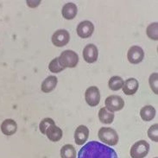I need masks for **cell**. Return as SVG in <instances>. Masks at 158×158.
<instances>
[{
  "instance_id": "cell-1",
  "label": "cell",
  "mask_w": 158,
  "mask_h": 158,
  "mask_svg": "<svg viewBox=\"0 0 158 158\" xmlns=\"http://www.w3.org/2000/svg\"><path fill=\"white\" fill-rule=\"evenodd\" d=\"M78 158H118L112 148L97 141L86 143L81 148Z\"/></svg>"
},
{
  "instance_id": "cell-2",
  "label": "cell",
  "mask_w": 158,
  "mask_h": 158,
  "mask_svg": "<svg viewBox=\"0 0 158 158\" xmlns=\"http://www.w3.org/2000/svg\"><path fill=\"white\" fill-rule=\"evenodd\" d=\"M98 137L102 143L111 146L117 145L119 140L117 131L110 127H102L99 129Z\"/></svg>"
},
{
  "instance_id": "cell-3",
  "label": "cell",
  "mask_w": 158,
  "mask_h": 158,
  "mask_svg": "<svg viewBox=\"0 0 158 158\" xmlns=\"http://www.w3.org/2000/svg\"><path fill=\"white\" fill-rule=\"evenodd\" d=\"M58 60L62 68L73 69L78 65L79 56L76 52L68 49L60 54V56L58 57Z\"/></svg>"
},
{
  "instance_id": "cell-4",
  "label": "cell",
  "mask_w": 158,
  "mask_h": 158,
  "mask_svg": "<svg viewBox=\"0 0 158 158\" xmlns=\"http://www.w3.org/2000/svg\"><path fill=\"white\" fill-rule=\"evenodd\" d=\"M150 144L145 140L136 142L131 148L130 155L132 158H144L149 154Z\"/></svg>"
},
{
  "instance_id": "cell-5",
  "label": "cell",
  "mask_w": 158,
  "mask_h": 158,
  "mask_svg": "<svg viewBox=\"0 0 158 158\" xmlns=\"http://www.w3.org/2000/svg\"><path fill=\"white\" fill-rule=\"evenodd\" d=\"M106 108L111 112L121 111L124 106V100L118 95H111L105 100Z\"/></svg>"
},
{
  "instance_id": "cell-6",
  "label": "cell",
  "mask_w": 158,
  "mask_h": 158,
  "mask_svg": "<svg viewBox=\"0 0 158 158\" xmlns=\"http://www.w3.org/2000/svg\"><path fill=\"white\" fill-rule=\"evenodd\" d=\"M52 43L56 47H64L69 43L70 35L68 30H58L52 35Z\"/></svg>"
},
{
  "instance_id": "cell-7",
  "label": "cell",
  "mask_w": 158,
  "mask_h": 158,
  "mask_svg": "<svg viewBox=\"0 0 158 158\" xmlns=\"http://www.w3.org/2000/svg\"><path fill=\"white\" fill-rule=\"evenodd\" d=\"M85 102L89 105L90 106H97L100 101V92L97 86L93 85L88 87L85 93Z\"/></svg>"
},
{
  "instance_id": "cell-8",
  "label": "cell",
  "mask_w": 158,
  "mask_h": 158,
  "mask_svg": "<svg viewBox=\"0 0 158 158\" xmlns=\"http://www.w3.org/2000/svg\"><path fill=\"white\" fill-rule=\"evenodd\" d=\"M127 58L131 64H138L144 58V52L139 46H132L127 52Z\"/></svg>"
},
{
  "instance_id": "cell-9",
  "label": "cell",
  "mask_w": 158,
  "mask_h": 158,
  "mask_svg": "<svg viewBox=\"0 0 158 158\" xmlns=\"http://www.w3.org/2000/svg\"><path fill=\"white\" fill-rule=\"evenodd\" d=\"M76 31H77L78 35L81 38H89L90 36H92V35L94 34V23L90 21H82L78 24Z\"/></svg>"
},
{
  "instance_id": "cell-10",
  "label": "cell",
  "mask_w": 158,
  "mask_h": 158,
  "mask_svg": "<svg viewBox=\"0 0 158 158\" xmlns=\"http://www.w3.org/2000/svg\"><path fill=\"white\" fill-rule=\"evenodd\" d=\"M98 48L94 44H87L83 49V58L87 63H94L98 60Z\"/></svg>"
},
{
  "instance_id": "cell-11",
  "label": "cell",
  "mask_w": 158,
  "mask_h": 158,
  "mask_svg": "<svg viewBox=\"0 0 158 158\" xmlns=\"http://www.w3.org/2000/svg\"><path fill=\"white\" fill-rule=\"evenodd\" d=\"M89 137V130L85 126L81 124L78 126L74 131V142L77 145H83L87 141Z\"/></svg>"
},
{
  "instance_id": "cell-12",
  "label": "cell",
  "mask_w": 158,
  "mask_h": 158,
  "mask_svg": "<svg viewBox=\"0 0 158 158\" xmlns=\"http://www.w3.org/2000/svg\"><path fill=\"white\" fill-rule=\"evenodd\" d=\"M1 131L5 136H12L17 131V124L15 120L11 118H7L4 120L1 124Z\"/></svg>"
},
{
  "instance_id": "cell-13",
  "label": "cell",
  "mask_w": 158,
  "mask_h": 158,
  "mask_svg": "<svg viewBox=\"0 0 158 158\" xmlns=\"http://www.w3.org/2000/svg\"><path fill=\"white\" fill-rule=\"evenodd\" d=\"M139 87V83L135 78H129L126 81H124V85L122 90L124 94L126 95H133L137 92Z\"/></svg>"
},
{
  "instance_id": "cell-14",
  "label": "cell",
  "mask_w": 158,
  "mask_h": 158,
  "mask_svg": "<svg viewBox=\"0 0 158 158\" xmlns=\"http://www.w3.org/2000/svg\"><path fill=\"white\" fill-rule=\"evenodd\" d=\"M45 135L47 136L48 139L52 142H59L62 138L63 132L61 131V129L58 126H56V124L50 125L46 131Z\"/></svg>"
},
{
  "instance_id": "cell-15",
  "label": "cell",
  "mask_w": 158,
  "mask_h": 158,
  "mask_svg": "<svg viewBox=\"0 0 158 158\" xmlns=\"http://www.w3.org/2000/svg\"><path fill=\"white\" fill-rule=\"evenodd\" d=\"M78 12L77 5L73 3H68L62 7L61 10V14L62 17L67 20H72L76 17Z\"/></svg>"
},
{
  "instance_id": "cell-16",
  "label": "cell",
  "mask_w": 158,
  "mask_h": 158,
  "mask_svg": "<svg viewBox=\"0 0 158 158\" xmlns=\"http://www.w3.org/2000/svg\"><path fill=\"white\" fill-rule=\"evenodd\" d=\"M57 83H58V80H57L56 76H55V75L48 76L43 81L42 85H41V90H42V92L45 93V94L51 93L52 91L56 87Z\"/></svg>"
},
{
  "instance_id": "cell-17",
  "label": "cell",
  "mask_w": 158,
  "mask_h": 158,
  "mask_svg": "<svg viewBox=\"0 0 158 158\" xmlns=\"http://www.w3.org/2000/svg\"><path fill=\"white\" fill-rule=\"evenodd\" d=\"M114 113L107 110L106 107L100 108L98 111V119L102 124H111L114 120Z\"/></svg>"
},
{
  "instance_id": "cell-18",
  "label": "cell",
  "mask_w": 158,
  "mask_h": 158,
  "mask_svg": "<svg viewBox=\"0 0 158 158\" xmlns=\"http://www.w3.org/2000/svg\"><path fill=\"white\" fill-rule=\"evenodd\" d=\"M141 118L145 122H149L154 119L156 116V109L152 106H145L140 110Z\"/></svg>"
},
{
  "instance_id": "cell-19",
  "label": "cell",
  "mask_w": 158,
  "mask_h": 158,
  "mask_svg": "<svg viewBox=\"0 0 158 158\" xmlns=\"http://www.w3.org/2000/svg\"><path fill=\"white\" fill-rule=\"evenodd\" d=\"M60 157L61 158H76L77 153L75 148L72 144H65L60 149Z\"/></svg>"
},
{
  "instance_id": "cell-20",
  "label": "cell",
  "mask_w": 158,
  "mask_h": 158,
  "mask_svg": "<svg viewBox=\"0 0 158 158\" xmlns=\"http://www.w3.org/2000/svg\"><path fill=\"white\" fill-rule=\"evenodd\" d=\"M124 81V80L119 76H112L108 81V86L112 91H118L119 89H122Z\"/></svg>"
},
{
  "instance_id": "cell-21",
  "label": "cell",
  "mask_w": 158,
  "mask_h": 158,
  "mask_svg": "<svg viewBox=\"0 0 158 158\" xmlns=\"http://www.w3.org/2000/svg\"><path fill=\"white\" fill-rule=\"evenodd\" d=\"M157 29H158L157 23H150V25L148 26L147 30H146V33H147L148 37L151 39V40L157 41V39H158Z\"/></svg>"
},
{
  "instance_id": "cell-22",
  "label": "cell",
  "mask_w": 158,
  "mask_h": 158,
  "mask_svg": "<svg viewBox=\"0 0 158 158\" xmlns=\"http://www.w3.org/2000/svg\"><path fill=\"white\" fill-rule=\"evenodd\" d=\"M48 69L52 73H58L61 71H63L65 69L60 66V63H59V60H58V57H56V58H54L50 61V63L48 64Z\"/></svg>"
},
{
  "instance_id": "cell-23",
  "label": "cell",
  "mask_w": 158,
  "mask_h": 158,
  "mask_svg": "<svg viewBox=\"0 0 158 158\" xmlns=\"http://www.w3.org/2000/svg\"><path fill=\"white\" fill-rule=\"evenodd\" d=\"M56 124L55 121L50 118H43L41 122H40V124H39V130L42 134L45 135L46 133V131L47 129L50 126V125H54Z\"/></svg>"
},
{
  "instance_id": "cell-24",
  "label": "cell",
  "mask_w": 158,
  "mask_h": 158,
  "mask_svg": "<svg viewBox=\"0 0 158 158\" xmlns=\"http://www.w3.org/2000/svg\"><path fill=\"white\" fill-rule=\"evenodd\" d=\"M148 137L150 140L157 143L158 142V124H155L151 125L148 130Z\"/></svg>"
},
{
  "instance_id": "cell-25",
  "label": "cell",
  "mask_w": 158,
  "mask_h": 158,
  "mask_svg": "<svg viewBox=\"0 0 158 158\" xmlns=\"http://www.w3.org/2000/svg\"><path fill=\"white\" fill-rule=\"evenodd\" d=\"M157 73H153L152 74H150V79H149V84L152 92L155 94H158V85H157Z\"/></svg>"
},
{
  "instance_id": "cell-26",
  "label": "cell",
  "mask_w": 158,
  "mask_h": 158,
  "mask_svg": "<svg viewBox=\"0 0 158 158\" xmlns=\"http://www.w3.org/2000/svg\"><path fill=\"white\" fill-rule=\"evenodd\" d=\"M155 158H157V157H155Z\"/></svg>"
}]
</instances>
